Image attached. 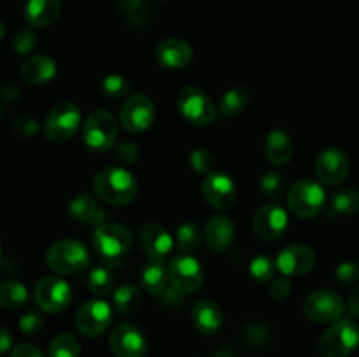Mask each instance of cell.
I'll use <instances>...</instances> for the list:
<instances>
[{
    "mask_svg": "<svg viewBox=\"0 0 359 357\" xmlns=\"http://www.w3.org/2000/svg\"><path fill=\"white\" fill-rule=\"evenodd\" d=\"M168 280L175 290L186 296V294L196 293L202 287L203 270L193 255H177L168 265Z\"/></svg>",
    "mask_w": 359,
    "mask_h": 357,
    "instance_id": "10",
    "label": "cell"
},
{
    "mask_svg": "<svg viewBox=\"0 0 359 357\" xmlns=\"http://www.w3.org/2000/svg\"><path fill=\"white\" fill-rule=\"evenodd\" d=\"M203 234H205L207 245L214 252H224L231 248L235 241V224L228 216L217 214L207 220Z\"/></svg>",
    "mask_w": 359,
    "mask_h": 357,
    "instance_id": "21",
    "label": "cell"
},
{
    "mask_svg": "<svg viewBox=\"0 0 359 357\" xmlns=\"http://www.w3.org/2000/svg\"><path fill=\"white\" fill-rule=\"evenodd\" d=\"M351 161L340 147H326L316 158V175L325 186H337L349 175Z\"/></svg>",
    "mask_w": 359,
    "mask_h": 357,
    "instance_id": "14",
    "label": "cell"
},
{
    "mask_svg": "<svg viewBox=\"0 0 359 357\" xmlns=\"http://www.w3.org/2000/svg\"><path fill=\"white\" fill-rule=\"evenodd\" d=\"M242 338H244L245 345L251 346V349L263 350L266 349V346H270V343H272V338H273V332L269 324L255 321L245 324L244 331H242Z\"/></svg>",
    "mask_w": 359,
    "mask_h": 357,
    "instance_id": "31",
    "label": "cell"
},
{
    "mask_svg": "<svg viewBox=\"0 0 359 357\" xmlns=\"http://www.w3.org/2000/svg\"><path fill=\"white\" fill-rule=\"evenodd\" d=\"M69 216L76 223L86 226H100L107 220V214L90 192H79L69 203Z\"/></svg>",
    "mask_w": 359,
    "mask_h": 357,
    "instance_id": "20",
    "label": "cell"
},
{
    "mask_svg": "<svg viewBox=\"0 0 359 357\" xmlns=\"http://www.w3.org/2000/svg\"><path fill=\"white\" fill-rule=\"evenodd\" d=\"M0 118H2V105H0Z\"/></svg>",
    "mask_w": 359,
    "mask_h": 357,
    "instance_id": "54",
    "label": "cell"
},
{
    "mask_svg": "<svg viewBox=\"0 0 359 357\" xmlns=\"http://www.w3.org/2000/svg\"><path fill=\"white\" fill-rule=\"evenodd\" d=\"M0 93H2V98L7 102V104H13V102H16L18 98H20L21 91L16 84H6V86L0 90Z\"/></svg>",
    "mask_w": 359,
    "mask_h": 357,
    "instance_id": "48",
    "label": "cell"
},
{
    "mask_svg": "<svg viewBox=\"0 0 359 357\" xmlns=\"http://www.w3.org/2000/svg\"><path fill=\"white\" fill-rule=\"evenodd\" d=\"M0 261H2V241H0Z\"/></svg>",
    "mask_w": 359,
    "mask_h": 357,
    "instance_id": "53",
    "label": "cell"
},
{
    "mask_svg": "<svg viewBox=\"0 0 359 357\" xmlns=\"http://www.w3.org/2000/svg\"><path fill=\"white\" fill-rule=\"evenodd\" d=\"M133 234L118 223H102L95 227L93 247L105 261H119L132 248Z\"/></svg>",
    "mask_w": 359,
    "mask_h": 357,
    "instance_id": "5",
    "label": "cell"
},
{
    "mask_svg": "<svg viewBox=\"0 0 359 357\" xmlns=\"http://www.w3.org/2000/svg\"><path fill=\"white\" fill-rule=\"evenodd\" d=\"M189 164L196 174H209L214 167V156L207 149H195L189 154Z\"/></svg>",
    "mask_w": 359,
    "mask_h": 357,
    "instance_id": "40",
    "label": "cell"
},
{
    "mask_svg": "<svg viewBox=\"0 0 359 357\" xmlns=\"http://www.w3.org/2000/svg\"><path fill=\"white\" fill-rule=\"evenodd\" d=\"M280 275L300 276L311 272L316 266V252L309 245H287L279 252L276 259Z\"/></svg>",
    "mask_w": 359,
    "mask_h": 357,
    "instance_id": "17",
    "label": "cell"
},
{
    "mask_svg": "<svg viewBox=\"0 0 359 357\" xmlns=\"http://www.w3.org/2000/svg\"><path fill=\"white\" fill-rule=\"evenodd\" d=\"M346 310L342 296L332 289H318L304 301L305 317L312 322H335Z\"/></svg>",
    "mask_w": 359,
    "mask_h": 357,
    "instance_id": "8",
    "label": "cell"
},
{
    "mask_svg": "<svg viewBox=\"0 0 359 357\" xmlns=\"http://www.w3.org/2000/svg\"><path fill=\"white\" fill-rule=\"evenodd\" d=\"M130 90V84L126 77L119 76V74H111L102 80V93L107 98H119L125 97Z\"/></svg>",
    "mask_w": 359,
    "mask_h": 357,
    "instance_id": "38",
    "label": "cell"
},
{
    "mask_svg": "<svg viewBox=\"0 0 359 357\" xmlns=\"http://www.w3.org/2000/svg\"><path fill=\"white\" fill-rule=\"evenodd\" d=\"M28 300V290L16 280H6L0 284V307L6 310H18Z\"/></svg>",
    "mask_w": 359,
    "mask_h": 357,
    "instance_id": "30",
    "label": "cell"
},
{
    "mask_svg": "<svg viewBox=\"0 0 359 357\" xmlns=\"http://www.w3.org/2000/svg\"><path fill=\"white\" fill-rule=\"evenodd\" d=\"M139 244L151 259L161 261L174 248V238L160 224L146 223L139 231Z\"/></svg>",
    "mask_w": 359,
    "mask_h": 357,
    "instance_id": "19",
    "label": "cell"
},
{
    "mask_svg": "<svg viewBox=\"0 0 359 357\" xmlns=\"http://www.w3.org/2000/svg\"><path fill=\"white\" fill-rule=\"evenodd\" d=\"M203 198L216 210H230L237 202V186L223 172H212L202 184Z\"/></svg>",
    "mask_w": 359,
    "mask_h": 357,
    "instance_id": "16",
    "label": "cell"
},
{
    "mask_svg": "<svg viewBox=\"0 0 359 357\" xmlns=\"http://www.w3.org/2000/svg\"><path fill=\"white\" fill-rule=\"evenodd\" d=\"M11 357H44L41 354V350L37 346H34L32 343H21L16 349L13 350Z\"/></svg>",
    "mask_w": 359,
    "mask_h": 357,
    "instance_id": "47",
    "label": "cell"
},
{
    "mask_svg": "<svg viewBox=\"0 0 359 357\" xmlns=\"http://www.w3.org/2000/svg\"><path fill=\"white\" fill-rule=\"evenodd\" d=\"M249 104V91L244 86H233L223 94L221 98L219 108L226 118H233V115L241 114Z\"/></svg>",
    "mask_w": 359,
    "mask_h": 357,
    "instance_id": "32",
    "label": "cell"
},
{
    "mask_svg": "<svg viewBox=\"0 0 359 357\" xmlns=\"http://www.w3.org/2000/svg\"><path fill=\"white\" fill-rule=\"evenodd\" d=\"M287 227V212L279 205H265L256 212L252 230L259 240L273 241L284 234Z\"/></svg>",
    "mask_w": 359,
    "mask_h": 357,
    "instance_id": "18",
    "label": "cell"
},
{
    "mask_svg": "<svg viewBox=\"0 0 359 357\" xmlns=\"http://www.w3.org/2000/svg\"><path fill=\"white\" fill-rule=\"evenodd\" d=\"M44 328V317H42L39 312H27L23 314V317L20 318V329L28 336H35L42 331Z\"/></svg>",
    "mask_w": 359,
    "mask_h": 357,
    "instance_id": "41",
    "label": "cell"
},
{
    "mask_svg": "<svg viewBox=\"0 0 359 357\" xmlns=\"http://www.w3.org/2000/svg\"><path fill=\"white\" fill-rule=\"evenodd\" d=\"M93 191L111 205H128L139 192L135 177L123 167H105L95 175Z\"/></svg>",
    "mask_w": 359,
    "mask_h": 357,
    "instance_id": "1",
    "label": "cell"
},
{
    "mask_svg": "<svg viewBox=\"0 0 359 357\" xmlns=\"http://www.w3.org/2000/svg\"><path fill=\"white\" fill-rule=\"evenodd\" d=\"M56 76V63L49 56L37 55L28 58L21 66V77L28 84H46Z\"/></svg>",
    "mask_w": 359,
    "mask_h": 357,
    "instance_id": "26",
    "label": "cell"
},
{
    "mask_svg": "<svg viewBox=\"0 0 359 357\" xmlns=\"http://www.w3.org/2000/svg\"><path fill=\"white\" fill-rule=\"evenodd\" d=\"M214 357H237V356H235L230 349H223V350H219V352H217Z\"/></svg>",
    "mask_w": 359,
    "mask_h": 357,
    "instance_id": "51",
    "label": "cell"
},
{
    "mask_svg": "<svg viewBox=\"0 0 359 357\" xmlns=\"http://www.w3.org/2000/svg\"><path fill=\"white\" fill-rule=\"evenodd\" d=\"M118 136V121L107 111H95L86 118L83 126V140L88 149L105 153L112 149Z\"/></svg>",
    "mask_w": 359,
    "mask_h": 357,
    "instance_id": "7",
    "label": "cell"
},
{
    "mask_svg": "<svg viewBox=\"0 0 359 357\" xmlns=\"http://www.w3.org/2000/svg\"><path fill=\"white\" fill-rule=\"evenodd\" d=\"M193 324L202 335L212 336L223 326V312L212 300H198L191 308Z\"/></svg>",
    "mask_w": 359,
    "mask_h": 357,
    "instance_id": "23",
    "label": "cell"
},
{
    "mask_svg": "<svg viewBox=\"0 0 359 357\" xmlns=\"http://www.w3.org/2000/svg\"><path fill=\"white\" fill-rule=\"evenodd\" d=\"M13 128L18 135L28 139V136H34L35 133L39 132V122L37 119L28 118V115H21V118H18L16 121H14Z\"/></svg>",
    "mask_w": 359,
    "mask_h": 357,
    "instance_id": "45",
    "label": "cell"
},
{
    "mask_svg": "<svg viewBox=\"0 0 359 357\" xmlns=\"http://www.w3.org/2000/svg\"><path fill=\"white\" fill-rule=\"evenodd\" d=\"M259 188H262V192L269 200L276 202V200H280L286 192V181H284L283 175L279 174H265L262 177V182H259Z\"/></svg>",
    "mask_w": 359,
    "mask_h": 357,
    "instance_id": "37",
    "label": "cell"
},
{
    "mask_svg": "<svg viewBox=\"0 0 359 357\" xmlns=\"http://www.w3.org/2000/svg\"><path fill=\"white\" fill-rule=\"evenodd\" d=\"M81 345L76 336L58 335L49 345V357H79Z\"/></svg>",
    "mask_w": 359,
    "mask_h": 357,
    "instance_id": "35",
    "label": "cell"
},
{
    "mask_svg": "<svg viewBox=\"0 0 359 357\" xmlns=\"http://www.w3.org/2000/svg\"><path fill=\"white\" fill-rule=\"evenodd\" d=\"M81 126V111L72 102H60L49 111L44 122V135L53 144H65Z\"/></svg>",
    "mask_w": 359,
    "mask_h": 357,
    "instance_id": "6",
    "label": "cell"
},
{
    "mask_svg": "<svg viewBox=\"0 0 359 357\" xmlns=\"http://www.w3.org/2000/svg\"><path fill=\"white\" fill-rule=\"evenodd\" d=\"M46 262L60 275H76L90 265V252L77 240H60L46 252Z\"/></svg>",
    "mask_w": 359,
    "mask_h": 357,
    "instance_id": "3",
    "label": "cell"
},
{
    "mask_svg": "<svg viewBox=\"0 0 359 357\" xmlns=\"http://www.w3.org/2000/svg\"><path fill=\"white\" fill-rule=\"evenodd\" d=\"M62 13L60 0H28L25 6V18L32 27H49Z\"/></svg>",
    "mask_w": 359,
    "mask_h": 357,
    "instance_id": "25",
    "label": "cell"
},
{
    "mask_svg": "<svg viewBox=\"0 0 359 357\" xmlns=\"http://www.w3.org/2000/svg\"><path fill=\"white\" fill-rule=\"evenodd\" d=\"M35 46H37V35L30 28H23L14 35L13 48L18 55H28V52L34 51Z\"/></svg>",
    "mask_w": 359,
    "mask_h": 357,
    "instance_id": "39",
    "label": "cell"
},
{
    "mask_svg": "<svg viewBox=\"0 0 359 357\" xmlns=\"http://www.w3.org/2000/svg\"><path fill=\"white\" fill-rule=\"evenodd\" d=\"M287 206L294 216L302 219H312L319 216L326 206V191L319 182L302 178L294 182L287 192Z\"/></svg>",
    "mask_w": 359,
    "mask_h": 357,
    "instance_id": "4",
    "label": "cell"
},
{
    "mask_svg": "<svg viewBox=\"0 0 359 357\" xmlns=\"http://www.w3.org/2000/svg\"><path fill=\"white\" fill-rule=\"evenodd\" d=\"M156 59L167 69H184L191 63L193 49L188 42L181 38H165L156 48Z\"/></svg>",
    "mask_w": 359,
    "mask_h": 357,
    "instance_id": "22",
    "label": "cell"
},
{
    "mask_svg": "<svg viewBox=\"0 0 359 357\" xmlns=\"http://www.w3.org/2000/svg\"><path fill=\"white\" fill-rule=\"evenodd\" d=\"M139 146L133 142H121L114 147V158L121 164H133L139 160Z\"/></svg>",
    "mask_w": 359,
    "mask_h": 357,
    "instance_id": "43",
    "label": "cell"
},
{
    "mask_svg": "<svg viewBox=\"0 0 359 357\" xmlns=\"http://www.w3.org/2000/svg\"><path fill=\"white\" fill-rule=\"evenodd\" d=\"M34 296L35 303L41 310L48 312V314H58L69 307L70 300H72V289L62 276H44L35 286Z\"/></svg>",
    "mask_w": 359,
    "mask_h": 357,
    "instance_id": "11",
    "label": "cell"
},
{
    "mask_svg": "<svg viewBox=\"0 0 359 357\" xmlns=\"http://www.w3.org/2000/svg\"><path fill=\"white\" fill-rule=\"evenodd\" d=\"M168 270H165L163 262L151 259L142 270V287L153 296L160 298L165 293L170 280H168Z\"/></svg>",
    "mask_w": 359,
    "mask_h": 357,
    "instance_id": "28",
    "label": "cell"
},
{
    "mask_svg": "<svg viewBox=\"0 0 359 357\" xmlns=\"http://www.w3.org/2000/svg\"><path fill=\"white\" fill-rule=\"evenodd\" d=\"M154 114L156 111H154V104L149 97L142 93L132 94L123 104L121 112H119V122L126 132L140 133L146 132L153 125Z\"/></svg>",
    "mask_w": 359,
    "mask_h": 357,
    "instance_id": "13",
    "label": "cell"
},
{
    "mask_svg": "<svg viewBox=\"0 0 359 357\" xmlns=\"http://www.w3.org/2000/svg\"><path fill=\"white\" fill-rule=\"evenodd\" d=\"M359 214V191L354 188H342L330 198L328 217L337 219V217L356 216Z\"/></svg>",
    "mask_w": 359,
    "mask_h": 357,
    "instance_id": "27",
    "label": "cell"
},
{
    "mask_svg": "<svg viewBox=\"0 0 359 357\" xmlns=\"http://www.w3.org/2000/svg\"><path fill=\"white\" fill-rule=\"evenodd\" d=\"M4 35H6V27H4V23L0 21V41H2Z\"/></svg>",
    "mask_w": 359,
    "mask_h": 357,
    "instance_id": "52",
    "label": "cell"
},
{
    "mask_svg": "<svg viewBox=\"0 0 359 357\" xmlns=\"http://www.w3.org/2000/svg\"><path fill=\"white\" fill-rule=\"evenodd\" d=\"M291 293V282H290V276L286 275H280V276H273L270 280V294L272 298L276 300H286Z\"/></svg>",
    "mask_w": 359,
    "mask_h": 357,
    "instance_id": "44",
    "label": "cell"
},
{
    "mask_svg": "<svg viewBox=\"0 0 359 357\" xmlns=\"http://www.w3.org/2000/svg\"><path fill=\"white\" fill-rule=\"evenodd\" d=\"M347 308H349V314L353 317L359 318V286L351 293L349 300H347Z\"/></svg>",
    "mask_w": 359,
    "mask_h": 357,
    "instance_id": "49",
    "label": "cell"
},
{
    "mask_svg": "<svg viewBox=\"0 0 359 357\" xmlns=\"http://www.w3.org/2000/svg\"><path fill=\"white\" fill-rule=\"evenodd\" d=\"M177 105L181 114L196 126H205L216 119V105L200 88L188 86L179 93Z\"/></svg>",
    "mask_w": 359,
    "mask_h": 357,
    "instance_id": "9",
    "label": "cell"
},
{
    "mask_svg": "<svg viewBox=\"0 0 359 357\" xmlns=\"http://www.w3.org/2000/svg\"><path fill=\"white\" fill-rule=\"evenodd\" d=\"M109 345L116 357H144L147 354V340L137 326L123 322L111 331Z\"/></svg>",
    "mask_w": 359,
    "mask_h": 357,
    "instance_id": "15",
    "label": "cell"
},
{
    "mask_svg": "<svg viewBox=\"0 0 359 357\" xmlns=\"http://www.w3.org/2000/svg\"><path fill=\"white\" fill-rule=\"evenodd\" d=\"M140 301H142V294L140 289L133 284H126V286L118 287L112 294V303H114L116 312L119 315H130L140 307Z\"/></svg>",
    "mask_w": 359,
    "mask_h": 357,
    "instance_id": "29",
    "label": "cell"
},
{
    "mask_svg": "<svg viewBox=\"0 0 359 357\" xmlns=\"http://www.w3.org/2000/svg\"><path fill=\"white\" fill-rule=\"evenodd\" d=\"M359 345V326L351 318H339L319 338L323 357H349Z\"/></svg>",
    "mask_w": 359,
    "mask_h": 357,
    "instance_id": "2",
    "label": "cell"
},
{
    "mask_svg": "<svg viewBox=\"0 0 359 357\" xmlns=\"http://www.w3.org/2000/svg\"><path fill=\"white\" fill-rule=\"evenodd\" d=\"M294 154V144L291 136L283 130H273L269 133L265 142L266 160L277 167H284L291 161Z\"/></svg>",
    "mask_w": 359,
    "mask_h": 357,
    "instance_id": "24",
    "label": "cell"
},
{
    "mask_svg": "<svg viewBox=\"0 0 359 357\" xmlns=\"http://www.w3.org/2000/svg\"><path fill=\"white\" fill-rule=\"evenodd\" d=\"M119 7L128 18H140L146 10L144 0H119Z\"/></svg>",
    "mask_w": 359,
    "mask_h": 357,
    "instance_id": "46",
    "label": "cell"
},
{
    "mask_svg": "<svg viewBox=\"0 0 359 357\" xmlns=\"http://www.w3.org/2000/svg\"><path fill=\"white\" fill-rule=\"evenodd\" d=\"M337 280L342 286H353L359 280V262L344 261L337 266Z\"/></svg>",
    "mask_w": 359,
    "mask_h": 357,
    "instance_id": "42",
    "label": "cell"
},
{
    "mask_svg": "<svg viewBox=\"0 0 359 357\" xmlns=\"http://www.w3.org/2000/svg\"><path fill=\"white\" fill-rule=\"evenodd\" d=\"M112 322V308L104 300H90L77 310L76 328L86 338H95L107 331Z\"/></svg>",
    "mask_w": 359,
    "mask_h": 357,
    "instance_id": "12",
    "label": "cell"
},
{
    "mask_svg": "<svg viewBox=\"0 0 359 357\" xmlns=\"http://www.w3.org/2000/svg\"><path fill=\"white\" fill-rule=\"evenodd\" d=\"M202 230L196 223H184L177 227V234H175V241H177V247L182 252H193L200 247L202 244Z\"/></svg>",
    "mask_w": 359,
    "mask_h": 357,
    "instance_id": "33",
    "label": "cell"
},
{
    "mask_svg": "<svg viewBox=\"0 0 359 357\" xmlns=\"http://www.w3.org/2000/svg\"><path fill=\"white\" fill-rule=\"evenodd\" d=\"M11 345H13V336L6 328H0V356L6 354L11 349Z\"/></svg>",
    "mask_w": 359,
    "mask_h": 357,
    "instance_id": "50",
    "label": "cell"
},
{
    "mask_svg": "<svg viewBox=\"0 0 359 357\" xmlns=\"http://www.w3.org/2000/svg\"><path fill=\"white\" fill-rule=\"evenodd\" d=\"M249 273H251L252 279L258 280V282H270V280L276 276L277 265L276 261H272L270 255H256L251 261V265H249Z\"/></svg>",
    "mask_w": 359,
    "mask_h": 357,
    "instance_id": "36",
    "label": "cell"
},
{
    "mask_svg": "<svg viewBox=\"0 0 359 357\" xmlns=\"http://www.w3.org/2000/svg\"><path fill=\"white\" fill-rule=\"evenodd\" d=\"M88 287L97 296L111 294V290L114 289V276H112V273L105 266H97L88 275Z\"/></svg>",
    "mask_w": 359,
    "mask_h": 357,
    "instance_id": "34",
    "label": "cell"
}]
</instances>
